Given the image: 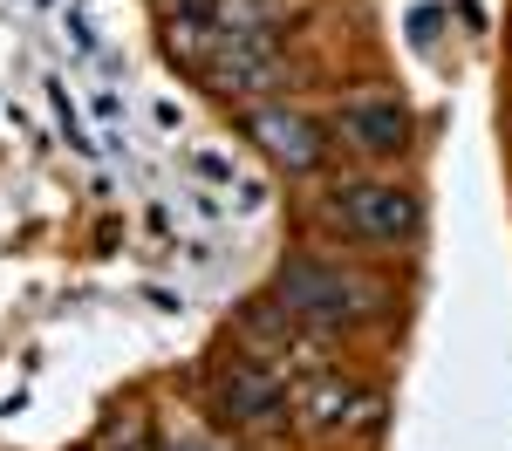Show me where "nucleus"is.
Instances as JSON below:
<instances>
[{
    "label": "nucleus",
    "instance_id": "9",
    "mask_svg": "<svg viewBox=\"0 0 512 451\" xmlns=\"http://www.w3.org/2000/svg\"><path fill=\"white\" fill-rule=\"evenodd\" d=\"M198 178H219V185H226V178H233V164H226V158H198Z\"/></svg>",
    "mask_w": 512,
    "mask_h": 451
},
{
    "label": "nucleus",
    "instance_id": "10",
    "mask_svg": "<svg viewBox=\"0 0 512 451\" xmlns=\"http://www.w3.org/2000/svg\"><path fill=\"white\" fill-rule=\"evenodd\" d=\"M171 451H219V445H192V438H185V445H171Z\"/></svg>",
    "mask_w": 512,
    "mask_h": 451
},
{
    "label": "nucleus",
    "instance_id": "5",
    "mask_svg": "<svg viewBox=\"0 0 512 451\" xmlns=\"http://www.w3.org/2000/svg\"><path fill=\"white\" fill-rule=\"evenodd\" d=\"M287 383H280L267 363H219L212 369V404L226 424H246V431H267L287 417Z\"/></svg>",
    "mask_w": 512,
    "mask_h": 451
},
{
    "label": "nucleus",
    "instance_id": "2",
    "mask_svg": "<svg viewBox=\"0 0 512 451\" xmlns=\"http://www.w3.org/2000/svg\"><path fill=\"white\" fill-rule=\"evenodd\" d=\"M328 212L349 240L369 246H410L424 233V199L410 185H390V178H349L328 192Z\"/></svg>",
    "mask_w": 512,
    "mask_h": 451
},
{
    "label": "nucleus",
    "instance_id": "7",
    "mask_svg": "<svg viewBox=\"0 0 512 451\" xmlns=\"http://www.w3.org/2000/svg\"><path fill=\"white\" fill-rule=\"evenodd\" d=\"M287 322H294V315L280 308L274 294H260V301H246V308L233 315V328L246 335V342H253V349H280V342H287Z\"/></svg>",
    "mask_w": 512,
    "mask_h": 451
},
{
    "label": "nucleus",
    "instance_id": "3",
    "mask_svg": "<svg viewBox=\"0 0 512 451\" xmlns=\"http://www.w3.org/2000/svg\"><path fill=\"white\" fill-rule=\"evenodd\" d=\"M287 76L294 69L274 48V35H239L198 62V82L212 96H239V103H274V89H287Z\"/></svg>",
    "mask_w": 512,
    "mask_h": 451
},
{
    "label": "nucleus",
    "instance_id": "1",
    "mask_svg": "<svg viewBox=\"0 0 512 451\" xmlns=\"http://www.w3.org/2000/svg\"><path fill=\"white\" fill-rule=\"evenodd\" d=\"M274 301L294 315V322H308L315 335H342V328H355V322L376 315V294L355 281L349 267L315 260V253H287V260H280Z\"/></svg>",
    "mask_w": 512,
    "mask_h": 451
},
{
    "label": "nucleus",
    "instance_id": "8",
    "mask_svg": "<svg viewBox=\"0 0 512 451\" xmlns=\"http://www.w3.org/2000/svg\"><path fill=\"white\" fill-rule=\"evenodd\" d=\"M301 404H308V424H342L355 404V390L342 383V376H315L308 390H301Z\"/></svg>",
    "mask_w": 512,
    "mask_h": 451
},
{
    "label": "nucleus",
    "instance_id": "6",
    "mask_svg": "<svg viewBox=\"0 0 512 451\" xmlns=\"http://www.w3.org/2000/svg\"><path fill=\"white\" fill-rule=\"evenodd\" d=\"M335 130L349 137L355 151H369V158H403V144H410V110H403V96H390V89H362V96H342Z\"/></svg>",
    "mask_w": 512,
    "mask_h": 451
},
{
    "label": "nucleus",
    "instance_id": "4",
    "mask_svg": "<svg viewBox=\"0 0 512 451\" xmlns=\"http://www.w3.org/2000/svg\"><path fill=\"white\" fill-rule=\"evenodd\" d=\"M246 137L274 158V171H294V178L321 171V158H328L321 123L308 117V110H294V103H253V110H246Z\"/></svg>",
    "mask_w": 512,
    "mask_h": 451
}]
</instances>
